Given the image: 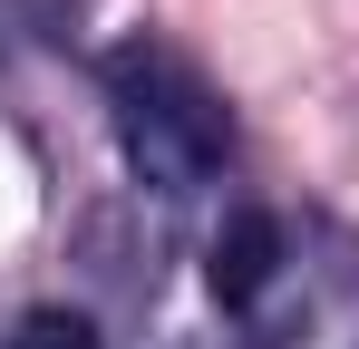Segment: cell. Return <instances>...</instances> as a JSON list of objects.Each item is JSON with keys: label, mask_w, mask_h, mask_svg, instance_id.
I'll use <instances>...</instances> for the list:
<instances>
[{"label": "cell", "mask_w": 359, "mask_h": 349, "mask_svg": "<svg viewBox=\"0 0 359 349\" xmlns=\"http://www.w3.org/2000/svg\"><path fill=\"white\" fill-rule=\"evenodd\" d=\"M107 107H117V146L156 194H194L233 156V116L224 97L184 68L175 49H117L107 58Z\"/></svg>", "instance_id": "6da1fadb"}, {"label": "cell", "mask_w": 359, "mask_h": 349, "mask_svg": "<svg viewBox=\"0 0 359 349\" xmlns=\"http://www.w3.org/2000/svg\"><path fill=\"white\" fill-rule=\"evenodd\" d=\"M272 272H282V224H272L262 204H252V214H224V233L204 242V282H214V301L243 310V301L272 291Z\"/></svg>", "instance_id": "7a4b0ae2"}, {"label": "cell", "mask_w": 359, "mask_h": 349, "mask_svg": "<svg viewBox=\"0 0 359 349\" xmlns=\"http://www.w3.org/2000/svg\"><path fill=\"white\" fill-rule=\"evenodd\" d=\"M0 349H97V320H88V310H59V301H39V310L10 320V340H0Z\"/></svg>", "instance_id": "3957f363"}]
</instances>
